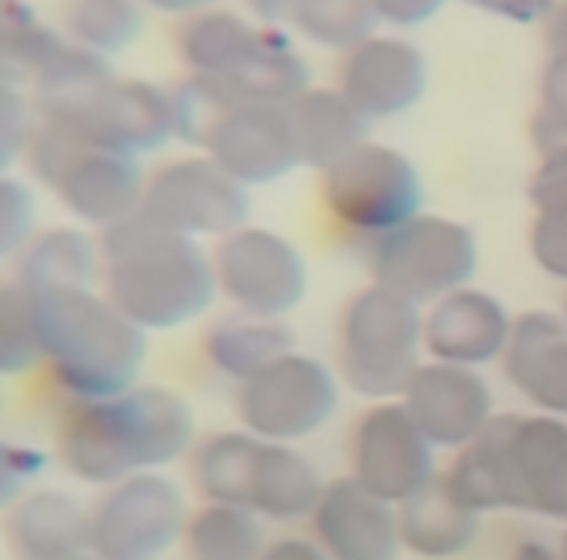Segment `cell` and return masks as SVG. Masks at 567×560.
Wrapping results in <instances>:
<instances>
[{
    "label": "cell",
    "instance_id": "18",
    "mask_svg": "<svg viewBox=\"0 0 567 560\" xmlns=\"http://www.w3.org/2000/svg\"><path fill=\"white\" fill-rule=\"evenodd\" d=\"M512 324L515 319L495 295L466 286L423 309L426 357L480 371L505 357Z\"/></svg>",
    "mask_w": 567,
    "mask_h": 560
},
{
    "label": "cell",
    "instance_id": "8",
    "mask_svg": "<svg viewBox=\"0 0 567 560\" xmlns=\"http://www.w3.org/2000/svg\"><path fill=\"white\" fill-rule=\"evenodd\" d=\"M338 409V377L322 361L292 351L240 384V426L262 443L296 446L322 433Z\"/></svg>",
    "mask_w": 567,
    "mask_h": 560
},
{
    "label": "cell",
    "instance_id": "10",
    "mask_svg": "<svg viewBox=\"0 0 567 560\" xmlns=\"http://www.w3.org/2000/svg\"><path fill=\"white\" fill-rule=\"evenodd\" d=\"M217 289L237 312L282 321L309 292V269L299 246L276 230L240 227L214 249Z\"/></svg>",
    "mask_w": 567,
    "mask_h": 560
},
{
    "label": "cell",
    "instance_id": "21",
    "mask_svg": "<svg viewBox=\"0 0 567 560\" xmlns=\"http://www.w3.org/2000/svg\"><path fill=\"white\" fill-rule=\"evenodd\" d=\"M7 541L20 560H60L92 551V508L63 488L23 491L7 508Z\"/></svg>",
    "mask_w": 567,
    "mask_h": 560
},
{
    "label": "cell",
    "instance_id": "11",
    "mask_svg": "<svg viewBox=\"0 0 567 560\" xmlns=\"http://www.w3.org/2000/svg\"><path fill=\"white\" fill-rule=\"evenodd\" d=\"M142 217L190 240H224L246 227L249 197L210 155H197L171 160L148 177Z\"/></svg>",
    "mask_w": 567,
    "mask_h": 560
},
{
    "label": "cell",
    "instance_id": "43",
    "mask_svg": "<svg viewBox=\"0 0 567 560\" xmlns=\"http://www.w3.org/2000/svg\"><path fill=\"white\" fill-rule=\"evenodd\" d=\"M259 560H331L316 538H279L269 541Z\"/></svg>",
    "mask_w": 567,
    "mask_h": 560
},
{
    "label": "cell",
    "instance_id": "41",
    "mask_svg": "<svg viewBox=\"0 0 567 560\" xmlns=\"http://www.w3.org/2000/svg\"><path fill=\"white\" fill-rule=\"evenodd\" d=\"M43 456L37 453V449H27V446H20V449H13V446H7L3 449V481H7V488H3V498L7 501H13V485L17 481H30L40 476V469H43Z\"/></svg>",
    "mask_w": 567,
    "mask_h": 560
},
{
    "label": "cell",
    "instance_id": "39",
    "mask_svg": "<svg viewBox=\"0 0 567 560\" xmlns=\"http://www.w3.org/2000/svg\"><path fill=\"white\" fill-rule=\"evenodd\" d=\"M33 132L37 128H30L23 98L7 82L3 92H0V155H3V164H10V160L17 158V152H27L30 148Z\"/></svg>",
    "mask_w": 567,
    "mask_h": 560
},
{
    "label": "cell",
    "instance_id": "6",
    "mask_svg": "<svg viewBox=\"0 0 567 560\" xmlns=\"http://www.w3.org/2000/svg\"><path fill=\"white\" fill-rule=\"evenodd\" d=\"M322 204L341 230L374 242L423 214V180L404 152L364 142L324 170Z\"/></svg>",
    "mask_w": 567,
    "mask_h": 560
},
{
    "label": "cell",
    "instance_id": "15",
    "mask_svg": "<svg viewBox=\"0 0 567 560\" xmlns=\"http://www.w3.org/2000/svg\"><path fill=\"white\" fill-rule=\"evenodd\" d=\"M309 521L312 538L331 560H401L404 554L398 505L371 495L351 476L324 485Z\"/></svg>",
    "mask_w": 567,
    "mask_h": 560
},
{
    "label": "cell",
    "instance_id": "27",
    "mask_svg": "<svg viewBox=\"0 0 567 560\" xmlns=\"http://www.w3.org/2000/svg\"><path fill=\"white\" fill-rule=\"evenodd\" d=\"M262 27H252L240 13L230 10H200L190 13L177 30V56L190 70V76H227L252 43L259 40Z\"/></svg>",
    "mask_w": 567,
    "mask_h": 560
},
{
    "label": "cell",
    "instance_id": "4",
    "mask_svg": "<svg viewBox=\"0 0 567 560\" xmlns=\"http://www.w3.org/2000/svg\"><path fill=\"white\" fill-rule=\"evenodd\" d=\"M30 170L60 194L82 224L102 234L142 214L145 184L138 160L95 148L60 122H40L27 148Z\"/></svg>",
    "mask_w": 567,
    "mask_h": 560
},
{
    "label": "cell",
    "instance_id": "19",
    "mask_svg": "<svg viewBox=\"0 0 567 560\" xmlns=\"http://www.w3.org/2000/svg\"><path fill=\"white\" fill-rule=\"evenodd\" d=\"M338 89L368 122L394 118L423 98L426 60L406 40L371 37L358 50L344 53Z\"/></svg>",
    "mask_w": 567,
    "mask_h": 560
},
{
    "label": "cell",
    "instance_id": "17",
    "mask_svg": "<svg viewBox=\"0 0 567 560\" xmlns=\"http://www.w3.org/2000/svg\"><path fill=\"white\" fill-rule=\"evenodd\" d=\"M204 152L244 187L272 184L302 164L286 105H234Z\"/></svg>",
    "mask_w": 567,
    "mask_h": 560
},
{
    "label": "cell",
    "instance_id": "2",
    "mask_svg": "<svg viewBox=\"0 0 567 560\" xmlns=\"http://www.w3.org/2000/svg\"><path fill=\"white\" fill-rule=\"evenodd\" d=\"M43 364L53 384L80 403L115 401L138 387L148 331L95 289L33 292Z\"/></svg>",
    "mask_w": 567,
    "mask_h": 560
},
{
    "label": "cell",
    "instance_id": "40",
    "mask_svg": "<svg viewBox=\"0 0 567 560\" xmlns=\"http://www.w3.org/2000/svg\"><path fill=\"white\" fill-rule=\"evenodd\" d=\"M446 0H374V10L384 23L394 27H420L440 13Z\"/></svg>",
    "mask_w": 567,
    "mask_h": 560
},
{
    "label": "cell",
    "instance_id": "45",
    "mask_svg": "<svg viewBox=\"0 0 567 560\" xmlns=\"http://www.w3.org/2000/svg\"><path fill=\"white\" fill-rule=\"evenodd\" d=\"M548 46L551 53H567V0L558 3L548 17Z\"/></svg>",
    "mask_w": 567,
    "mask_h": 560
},
{
    "label": "cell",
    "instance_id": "29",
    "mask_svg": "<svg viewBox=\"0 0 567 560\" xmlns=\"http://www.w3.org/2000/svg\"><path fill=\"white\" fill-rule=\"evenodd\" d=\"M262 439L246 429H224L190 449V481L204 501L244 505L249 501L252 469Z\"/></svg>",
    "mask_w": 567,
    "mask_h": 560
},
{
    "label": "cell",
    "instance_id": "9",
    "mask_svg": "<svg viewBox=\"0 0 567 560\" xmlns=\"http://www.w3.org/2000/svg\"><path fill=\"white\" fill-rule=\"evenodd\" d=\"M95 416L109 459L122 479L162 473L194 449V409L162 384H138L115 401H95Z\"/></svg>",
    "mask_w": 567,
    "mask_h": 560
},
{
    "label": "cell",
    "instance_id": "24",
    "mask_svg": "<svg viewBox=\"0 0 567 560\" xmlns=\"http://www.w3.org/2000/svg\"><path fill=\"white\" fill-rule=\"evenodd\" d=\"M401 511V535L404 551L426 560H450L470 551L480 538V521L473 508L456 501L443 479H436L426 491L410 498Z\"/></svg>",
    "mask_w": 567,
    "mask_h": 560
},
{
    "label": "cell",
    "instance_id": "30",
    "mask_svg": "<svg viewBox=\"0 0 567 560\" xmlns=\"http://www.w3.org/2000/svg\"><path fill=\"white\" fill-rule=\"evenodd\" d=\"M184 548L190 560H259L266 551L262 518L244 505L204 501L187 521Z\"/></svg>",
    "mask_w": 567,
    "mask_h": 560
},
{
    "label": "cell",
    "instance_id": "16",
    "mask_svg": "<svg viewBox=\"0 0 567 560\" xmlns=\"http://www.w3.org/2000/svg\"><path fill=\"white\" fill-rule=\"evenodd\" d=\"M505 463L515 511L567 521V419L505 413Z\"/></svg>",
    "mask_w": 567,
    "mask_h": 560
},
{
    "label": "cell",
    "instance_id": "49",
    "mask_svg": "<svg viewBox=\"0 0 567 560\" xmlns=\"http://www.w3.org/2000/svg\"><path fill=\"white\" fill-rule=\"evenodd\" d=\"M561 560H567V535H565V545H561Z\"/></svg>",
    "mask_w": 567,
    "mask_h": 560
},
{
    "label": "cell",
    "instance_id": "26",
    "mask_svg": "<svg viewBox=\"0 0 567 560\" xmlns=\"http://www.w3.org/2000/svg\"><path fill=\"white\" fill-rule=\"evenodd\" d=\"M296 351L292 331L276 319H256V315H234L217 321L204 338V354L224 377L246 384L279 357Z\"/></svg>",
    "mask_w": 567,
    "mask_h": 560
},
{
    "label": "cell",
    "instance_id": "51",
    "mask_svg": "<svg viewBox=\"0 0 567 560\" xmlns=\"http://www.w3.org/2000/svg\"><path fill=\"white\" fill-rule=\"evenodd\" d=\"M466 3H476V0H466Z\"/></svg>",
    "mask_w": 567,
    "mask_h": 560
},
{
    "label": "cell",
    "instance_id": "47",
    "mask_svg": "<svg viewBox=\"0 0 567 560\" xmlns=\"http://www.w3.org/2000/svg\"><path fill=\"white\" fill-rule=\"evenodd\" d=\"M512 560H561V551H551V548L542 545V541H525V545L515 548Z\"/></svg>",
    "mask_w": 567,
    "mask_h": 560
},
{
    "label": "cell",
    "instance_id": "33",
    "mask_svg": "<svg viewBox=\"0 0 567 560\" xmlns=\"http://www.w3.org/2000/svg\"><path fill=\"white\" fill-rule=\"evenodd\" d=\"M292 23L312 43L351 53L374 37L381 17L374 0H302L292 13Z\"/></svg>",
    "mask_w": 567,
    "mask_h": 560
},
{
    "label": "cell",
    "instance_id": "23",
    "mask_svg": "<svg viewBox=\"0 0 567 560\" xmlns=\"http://www.w3.org/2000/svg\"><path fill=\"white\" fill-rule=\"evenodd\" d=\"M299 160L328 170L368 142V118L341 95V89H309L286 105Z\"/></svg>",
    "mask_w": 567,
    "mask_h": 560
},
{
    "label": "cell",
    "instance_id": "13",
    "mask_svg": "<svg viewBox=\"0 0 567 560\" xmlns=\"http://www.w3.org/2000/svg\"><path fill=\"white\" fill-rule=\"evenodd\" d=\"M60 125L95 148L138 160L177 135L174 95L152 82L112 80L73 115L60 118Z\"/></svg>",
    "mask_w": 567,
    "mask_h": 560
},
{
    "label": "cell",
    "instance_id": "34",
    "mask_svg": "<svg viewBox=\"0 0 567 560\" xmlns=\"http://www.w3.org/2000/svg\"><path fill=\"white\" fill-rule=\"evenodd\" d=\"M37 364H43V348L33 292L10 279L0 289V374L17 377L33 371Z\"/></svg>",
    "mask_w": 567,
    "mask_h": 560
},
{
    "label": "cell",
    "instance_id": "36",
    "mask_svg": "<svg viewBox=\"0 0 567 560\" xmlns=\"http://www.w3.org/2000/svg\"><path fill=\"white\" fill-rule=\"evenodd\" d=\"M33 220H37V207L33 197L23 184H17L13 177L0 180V252L13 256L23 252V246L33 240Z\"/></svg>",
    "mask_w": 567,
    "mask_h": 560
},
{
    "label": "cell",
    "instance_id": "5",
    "mask_svg": "<svg viewBox=\"0 0 567 560\" xmlns=\"http://www.w3.org/2000/svg\"><path fill=\"white\" fill-rule=\"evenodd\" d=\"M368 246L374 282L420 309L466 289L480 269L476 234L466 224L436 214H420Z\"/></svg>",
    "mask_w": 567,
    "mask_h": 560
},
{
    "label": "cell",
    "instance_id": "20",
    "mask_svg": "<svg viewBox=\"0 0 567 560\" xmlns=\"http://www.w3.org/2000/svg\"><path fill=\"white\" fill-rule=\"evenodd\" d=\"M508 384L542 413L567 419V324L551 312H525L502 357Z\"/></svg>",
    "mask_w": 567,
    "mask_h": 560
},
{
    "label": "cell",
    "instance_id": "48",
    "mask_svg": "<svg viewBox=\"0 0 567 560\" xmlns=\"http://www.w3.org/2000/svg\"><path fill=\"white\" fill-rule=\"evenodd\" d=\"M60 560H99L92 551H85V554H73V558H60Z\"/></svg>",
    "mask_w": 567,
    "mask_h": 560
},
{
    "label": "cell",
    "instance_id": "50",
    "mask_svg": "<svg viewBox=\"0 0 567 560\" xmlns=\"http://www.w3.org/2000/svg\"><path fill=\"white\" fill-rule=\"evenodd\" d=\"M561 319H565V324H567V299H565V309H561Z\"/></svg>",
    "mask_w": 567,
    "mask_h": 560
},
{
    "label": "cell",
    "instance_id": "3",
    "mask_svg": "<svg viewBox=\"0 0 567 560\" xmlns=\"http://www.w3.org/2000/svg\"><path fill=\"white\" fill-rule=\"evenodd\" d=\"M426 361L423 309L371 282L338 319V377L368 401H401Z\"/></svg>",
    "mask_w": 567,
    "mask_h": 560
},
{
    "label": "cell",
    "instance_id": "28",
    "mask_svg": "<svg viewBox=\"0 0 567 560\" xmlns=\"http://www.w3.org/2000/svg\"><path fill=\"white\" fill-rule=\"evenodd\" d=\"M440 479L456 501H463L476 515L512 508L508 463H505V416H495L476 443L460 449Z\"/></svg>",
    "mask_w": 567,
    "mask_h": 560
},
{
    "label": "cell",
    "instance_id": "7",
    "mask_svg": "<svg viewBox=\"0 0 567 560\" xmlns=\"http://www.w3.org/2000/svg\"><path fill=\"white\" fill-rule=\"evenodd\" d=\"M187 498L164 473H135L92 505V554L99 560H162L187 535Z\"/></svg>",
    "mask_w": 567,
    "mask_h": 560
},
{
    "label": "cell",
    "instance_id": "12",
    "mask_svg": "<svg viewBox=\"0 0 567 560\" xmlns=\"http://www.w3.org/2000/svg\"><path fill=\"white\" fill-rule=\"evenodd\" d=\"M351 479L398 508L440 479L436 446L401 401L374 403L361 413L351 436Z\"/></svg>",
    "mask_w": 567,
    "mask_h": 560
},
{
    "label": "cell",
    "instance_id": "22",
    "mask_svg": "<svg viewBox=\"0 0 567 560\" xmlns=\"http://www.w3.org/2000/svg\"><path fill=\"white\" fill-rule=\"evenodd\" d=\"M319 466L296 446L286 443H262L252 469L249 501L262 521H302L312 518L324 495Z\"/></svg>",
    "mask_w": 567,
    "mask_h": 560
},
{
    "label": "cell",
    "instance_id": "35",
    "mask_svg": "<svg viewBox=\"0 0 567 560\" xmlns=\"http://www.w3.org/2000/svg\"><path fill=\"white\" fill-rule=\"evenodd\" d=\"M532 142L542 155L567 145V53H551L532 118Z\"/></svg>",
    "mask_w": 567,
    "mask_h": 560
},
{
    "label": "cell",
    "instance_id": "1",
    "mask_svg": "<svg viewBox=\"0 0 567 560\" xmlns=\"http://www.w3.org/2000/svg\"><path fill=\"white\" fill-rule=\"evenodd\" d=\"M102 282L109 302L142 331H174L200 319L217 299L214 256L190 237L135 217L102 234Z\"/></svg>",
    "mask_w": 567,
    "mask_h": 560
},
{
    "label": "cell",
    "instance_id": "31",
    "mask_svg": "<svg viewBox=\"0 0 567 560\" xmlns=\"http://www.w3.org/2000/svg\"><path fill=\"white\" fill-rule=\"evenodd\" d=\"M63 23L76 46L112 56L138 40L142 7L138 0H66Z\"/></svg>",
    "mask_w": 567,
    "mask_h": 560
},
{
    "label": "cell",
    "instance_id": "44",
    "mask_svg": "<svg viewBox=\"0 0 567 560\" xmlns=\"http://www.w3.org/2000/svg\"><path fill=\"white\" fill-rule=\"evenodd\" d=\"M299 3H302V0H249V7H252L262 20H269V23L292 20V13H296Z\"/></svg>",
    "mask_w": 567,
    "mask_h": 560
},
{
    "label": "cell",
    "instance_id": "37",
    "mask_svg": "<svg viewBox=\"0 0 567 560\" xmlns=\"http://www.w3.org/2000/svg\"><path fill=\"white\" fill-rule=\"evenodd\" d=\"M528 200L538 214L567 217V145L542 155L528 184Z\"/></svg>",
    "mask_w": 567,
    "mask_h": 560
},
{
    "label": "cell",
    "instance_id": "14",
    "mask_svg": "<svg viewBox=\"0 0 567 560\" xmlns=\"http://www.w3.org/2000/svg\"><path fill=\"white\" fill-rule=\"evenodd\" d=\"M404 409L436 449H466L495 419L492 387L476 367L426 357L406 384Z\"/></svg>",
    "mask_w": 567,
    "mask_h": 560
},
{
    "label": "cell",
    "instance_id": "42",
    "mask_svg": "<svg viewBox=\"0 0 567 560\" xmlns=\"http://www.w3.org/2000/svg\"><path fill=\"white\" fill-rule=\"evenodd\" d=\"M476 7L495 17H505L512 23H535V20H548L558 3L555 0H476Z\"/></svg>",
    "mask_w": 567,
    "mask_h": 560
},
{
    "label": "cell",
    "instance_id": "32",
    "mask_svg": "<svg viewBox=\"0 0 567 560\" xmlns=\"http://www.w3.org/2000/svg\"><path fill=\"white\" fill-rule=\"evenodd\" d=\"M66 46L50 27H43L30 7L17 0H3L0 10V70L7 80H37L56 53Z\"/></svg>",
    "mask_w": 567,
    "mask_h": 560
},
{
    "label": "cell",
    "instance_id": "46",
    "mask_svg": "<svg viewBox=\"0 0 567 560\" xmlns=\"http://www.w3.org/2000/svg\"><path fill=\"white\" fill-rule=\"evenodd\" d=\"M138 3L158 7L164 13H200V10H210V3L217 0H138Z\"/></svg>",
    "mask_w": 567,
    "mask_h": 560
},
{
    "label": "cell",
    "instance_id": "25",
    "mask_svg": "<svg viewBox=\"0 0 567 560\" xmlns=\"http://www.w3.org/2000/svg\"><path fill=\"white\" fill-rule=\"evenodd\" d=\"M102 276V246L80 230L56 227L43 230L23 246L17 262V282L37 295L43 292H73L92 289Z\"/></svg>",
    "mask_w": 567,
    "mask_h": 560
},
{
    "label": "cell",
    "instance_id": "38",
    "mask_svg": "<svg viewBox=\"0 0 567 560\" xmlns=\"http://www.w3.org/2000/svg\"><path fill=\"white\" fill-rule=\"evenodd\" d=\"M528 249L545 276L567 282V217L538 214L528 234Z\"/></svg>",
    "mask_w": 567,
    "mask_h": 560
}]
</instances>
